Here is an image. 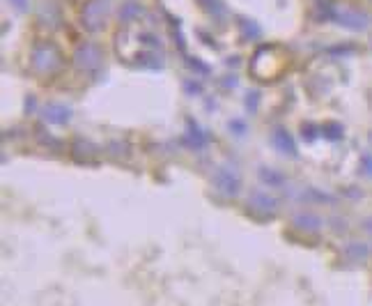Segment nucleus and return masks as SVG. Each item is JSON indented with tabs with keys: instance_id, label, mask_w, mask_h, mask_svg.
I'll return each instance as SVG.
<instances>
[{
	"instance_id": "nucleus-1",
	"label": "nucleus",
	"mask_w": 372,
	"mask_h": 306,
	"mask_svg": "<svg viewBox=\"0 0 372 306\" xmlns=\"http://www.w3.org/2000/svg\"><path fill=\"white\" fill-rule=\"evenodd\" d=\"M104 14H106V3L104 0H90L88 7H85V14H83V24L95 30V28L104 21Z\"/></svg>"
},
{
	"instance_id": "nucleus-2",
	"label": "nucleus",
	"mask_w": 372,
	"mask_h": 306,
	"mask_svg": "<svg viewBox=\"0 0 372 306\" xmlns=\"http://www.w3.org/2000/svg\"><path fill=\"white\" fill-rule=\"evenodd\" d=\"M99 55H102V51H99L95 44H83L76 51V62L81 67H92V65H97V62H99Z\"/></svg>"
},
{
	"instance_id": "nucleus-3",
	"label": "nucleus",
	"mask_w": 372,
	"mask_h": 306,
	"mask_svg": "<svg viewBox=\"0 0 372 306\" xmlns=\"http://www.w3.org/2000/svg\"><path fill=\"white\" fill-rule=\"evenodd\" d=\"M10 3H14V5H17L19 10H26V5H28L26 0H10Z\"/></svg>"
}]
</instances>
